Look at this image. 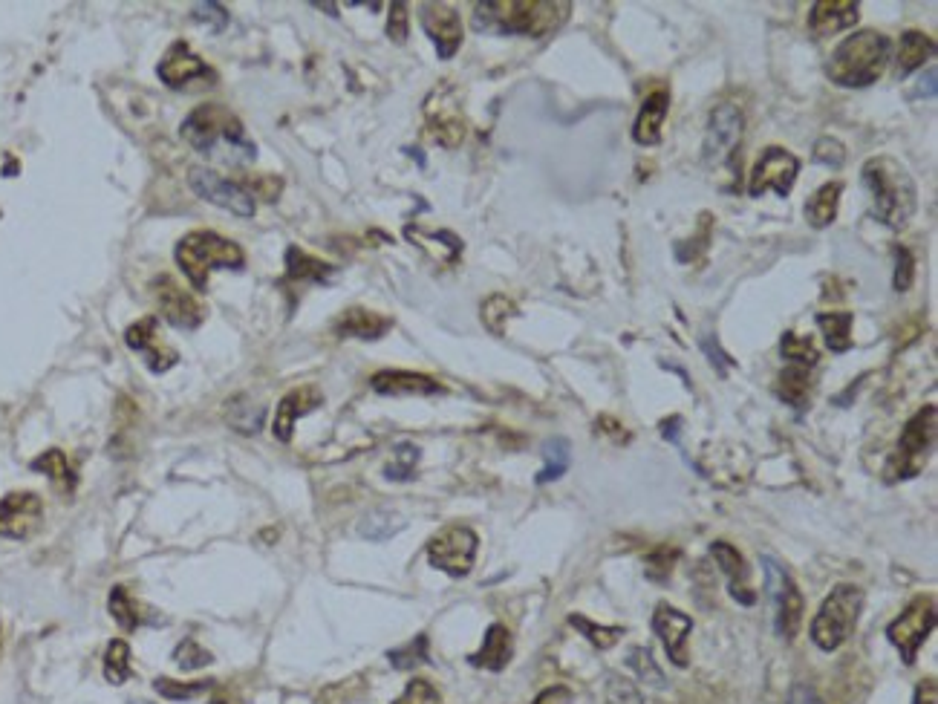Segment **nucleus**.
I'll return each mask as SVG.
<instances>
[{
  "label": "nucleus",
  "instance_id": "nucleus-19",
  "mask_svg": "<svg viewBox=\"0 0 938 704\" xmlns=\"http://www.w3.org/2000/svg\"><path fill=\"white\" fill-rule=\"evenodd\" d=\"M156 76L162 78L168 87H185L188 81H200V78H208V84H211V81H214V70L205 64L197 52L188 50L185 41H179V44H174L171 50L165 52V58L159 61Z\"/></svg>",
  "mask_w": 938,
  "mask_h": 704
},
{
  "label": "nucleus",
  "instance_id": "nucleus-23",
  "mask_svg": "<svg viewBox=\"0 0 938 704\" xmlns=\"http://www.w3.org/2000/svg\"><path fill=\"white\" fill-rule=\"evenodd\" d=\"M373 390L381 396H436L445 393V387L431 376L410 373V370H384L370 378Z\"/></svg>",
  "mask_w": 938,
  "mask_h": 704
},
{
  "label": "nucleus",
  "instance_id": "nucleus-8",
  "mask_svg": "<svg viewBox=\"0 0 938 704\" xmlns=\"http://www.w3.org/2000/svg\"><path fill=\"white\" fill-rule=\"evenodd\" d=\"M863 609V592L852 583H840L832 595L820 604L812 621V641L823 653H835L837 647L858 627Z\"/></svg>",
  "mask_w": 938,
  "mask_h": 704
},
{
  "label": "nucleus",
  "instance_id": "nucleus-17",
  "mask_svg": "<svg viewBox=\"0 0 938 704\" xmlns=\"http://www.w3.org/2000/svg\"><path fill=\"white\" fill-rule=\"evenodd\" d=\"M653 632L659 635L664 650L670 655V661L676 667H687L690 655H687V638L693 632V618L670 604H659L653 612Z\"/></svg>",
  "mask_w": 938,
  "mask_h": 704
},
{
  "label": "nucleus",
  "instance_id": "nucleus-59",
  "mask_svg": "<svg viewBox=\"0 0 938 704\" xmlns=\"http://www.w3.org/2000/svg\"><path fill=\"white\" fill-rule=\"evenodd\" d=\"M208 704H243V702H237L234 696H214Z\"/></svg>",
  "mask_w": 938,
  "mask_h": 704
},
{
  "label": "nucleus",
  "instance_id": "nucleus-6",
  "mask_svg": "<svg viewBox=\"0 0 938 704\" xmlns=\"http://www.w3.org/2000/svg\"><path fill=\"white\" fill-rule=\"evenodd\" d=\"M936 430L938 407L936 404H927L901 430V439H898L895 451L889 456L887 468H884V479L887 482H901V479L918 477L921 468L930 459L933 445H936Z\"/></svg>",
  "mask_w": 938,
  "mask_h": 704
},
{
  "label": "nucleus",
  "instance_id": "nucleus-5",
  "mask_svg": "<svg viewBox=\"0 0 938 704\" xmlns=\"http://www.w3.org/2000/svg\"><path fill=\"white\" fill-rule=\"evenodd\" d=\"M177 263L194 289L205 292L211 269H243L246 254L237 243L214 231H191L177 243Z\"/></svg>",
  "mask_w": 938,
  "mask_h": 704
},
{
  "label": "nucleus",
  "instance_id": "nucleus-29",
  "mask_svg": "<svg viewBox=\"0 0 938 704\" xmlns=\"http://www.w3.org/2000/svg\"><path fill=\"white\" fill-rule=\"evenodd\" d=\"M936 41L918 29H910L901 35V47H898V78L913 76L918 67H924L927 58H933Z\"/></svg>",
  "mask_w": 938,
  "mask_h": 704
},
{
  "label": "nucleus",
  "instance_id": "nucleus-54",
  "mask_svg": "<svg viewBox=\"0 0 938 704\" xmlns=\"http://www.w3.org/2000/svg\"><path fill=\"white\" fill-rule=\"evenodd\" d=\"M913 704H938V684L936 679H924L915 687Z\"/></svg>",
  "mask_w": 938,
  "mask_h": 704
},
{
  "label": "nucleus",
  "instance_id": "nucleus-52",
  "mask_svg": "<svg viewBox=\"0 0 938 704\" xmlns=\"http://www.w3.org/2000/svg\"><path fill=\"white\" fill-rule=\"evenodd\" d=\"M407 6L405 3H393L390 6V21H387V35L396 41V44H405L407 41Z\"/></svg>",
  "mask_w": 938,
  "mask_h": 704
},
{
  "label": "nucleus",
  "instance_id": "nucleus-11",
  "mask_svg": "<svg viewBox=\"0 0 938 704\" xmlns=\"http://www.w3.org/2000/svg\"><path fill=\"white\" fill-rule=\"evenodd\" d=\"M762 566H765V580H768V595L774 598V609H777V632L794 641L800 624H803V595L797 589L794 578L786 572V566H780L774 557H762Z\"/></svg>",
  "mask_w": 938,
  "mask_h": 704
},
{
  "label": "nucleus",
  "instance_id": "nucleus-13",
  "mask_svg": "<svg viewBox=\"0 0 938 704\" xmlns=\"http://www.w3.org/2000/svg\"><path fill=\"white\" fill-rule=\"evenodd\" d=\"M188 185H191V191L200 200L211 202L217 208H226V211L237 214V217H254V211H257L252 191H246L243 185H237L231 179H223V176L208 171V168H194L188 174Z\"/></svg>",
  "mask_w": 938,
  "mask_h": 704
},
{
  "label": "nucleus",
  "instance_id": "nucleus-15",
  "mask_svg": "<svg viewBox=\"0 0 938 704\" xmlns=\"http://www.w3.org/2000/svg\"><path fill=\"white\" fill-rule=\"evenodd\" d=\"M44 517V503L32 491H15L0 500V537L26 540L35 534Z\"/></svg>",
  "mask_w": 938,
  "mask_h": 704
},
{
  "label": "nucleus",
  "instance_id": "nucleus-27",
  "mask_svg": "<svg viewBox=\"0 0 938 704\" xmlns=\"http://www.w3.org/2000/svg\"><path fill=\"white\" fill-rule=\"evenodd\" d=\"M405 234L413 246L425 249L436 263L451 266V263H457L459 254H462V240L454 231H428V228L422 226H407Z\"/></svg>",
  "mask_w": 938,
  "mask_h": 704
},
{
  "label": "nucleus",
  "instance_id": "nucleus-41",
  "mask_svg": "<svg viewBox=\"0 0 938 704\" xmlns=\"http://www.w3.org/2000/svg\"><path fill=\"white\" fill-rule=\"evenodd\" d=\"M419 448L416 445H410V442H402V445H396L393 448V459L384 465V477L393 479V482H405V479L413 477V471H416V465H419Z\"/></svg>",
  "mask_w": 938,
  "mask_h": 704
},
{
  "label": "nucleus",
  "instance_id": "nucleus-50",
  "mask_svg": "<svg viewBox=\"0 0 938 704\" xmlns=\"http://www.w3.org/2000/svg\"><path fill=\"white\" fill-rule=\"evenodd\" d=\"M814 162H820V165H826V168H840L843 162H846V148L832 139V136H820L817 142H814Z\"/></svg>",
  "mask_w": 938,
  "mask_h": 704
},
{
  "label": "nucleus",
  "instance_id": "nucleus-60",
  "mask_svg": "<svg viewBox=\"0 0 938 704\" xmlns=\"http://www.w3.org/2000/svg\"><path fill=\"white\" fill-rule=\"evenodd\" d=\"M130 704H148V702H130Z\"/></svg>",
  "mask_w": 938,
  "mask_h": 704
},
{
  "label": "nucleus",
  "instance_id": "nucleus-30",
  "mask_svg": "<svg viewBox=\"0 0 938 704\" xmlns=\"http://www.w3.org/2000/svg\"><path fill=\"white\" fill-rule=\"evenodd\" d=\"M332 272L335 269H332L330 263L301 252L298 246L286 249V280H295V283H327Z\"/></svg>",
  "mask_w": 938,
  "mask_h": 704
},
{
  "label": "nucleus",
  "instance_id": "nucleus-9",
  "mask_svg": "<svg viewBox=\"0 0 938 704\" xmlns=\"http://www.w3.org/2000/svg\"><path fill=\"white\" fill-rule=\"evenodd\" d=\"M477 546H480L477 531L468 526H448L428 540V560L433 569L451 578H465L477 560Z\"/></svg>",
  "mask_w": 938,
  "mask_h": 704
},
{
  "label": "nucleus",
  "instance_id": "nucleus-24",
  "mask_svg": "<svg viewBox=\"0 0 938 704\" xmlns=\"http://www.w3.org/2000/svg\"><path fill=\"white\" fill-rule=\"evenodd\" d=\"M858 9H861L858 0H817L809 12V29L817 38L835 35L840 29L858 24V15H861Z\"/></svg>",
  "mask_w": 938,
  "mask_h": 704
},
{
  "label": "nucleus",
  "instance_id": "nucleus-16",
  "mask_svg": "<svg viewBox=\"0 0 938 704\" xmlns=\"http://www.w3.org/2000/svg\"><path fill=\"white\" fill-rule=\"evenodd\" d=\"M153 292H156V303H159V312L162 318L177 329H197L203 324V306L197 303V298L182 289L174 277L162 275L153 283Z\"/></svg>",
  "mask_w": 938,
  "mask_h": 704
},
{
  "label": "nucleus",
  "instance_id": "nucleus-56",
  "mask_svg": "<svg viewBox=\"0 0 938 704\" xmlns=\"http://www.w3.org/2000/svg\"><path fill=\"white\" fill-rule=\"evenodd\" d=\"M788 704H823V699L814 693V687H809V684H794V690L788 696Z\"/></svg>",
  "mask_w": 938,
  "mask_h": 704
},
{
  "label": "nucleus",
  "instance_id": "nucleus-44",
  "mask_svg": "<svg viewBox=\"0 0 938 704\" xmlns=\"http://www.w3.org/2000/svg\"><path fill=\"white\" fill-rule=\"evenodd\" d=\"M387 658H390V664H393L396 670H413L416 664L431 661V655H428V635H416V638H413L410 644H405V647L390 650Z\"/></svg>",
  "mask_w": 938,
  "mask_h": 704
},
{
  "label": "nucleus",
  "instance_id": "nucleus-2",
  "mask_svg": "<svg viewBox=\"0 0 938 704\" xmlns=\"http://www.w3.org/2000/svg\"><path fill=\"white\" fill-rule=\"evenodd\" d=\"M569 18V3L560 0H485L474 6V26L500 35L543 38Z\"/></svg>",
  "mask_w": 938,
  "mask_h": 704
},
{
  "label": "nucleus",
  "instance_id": "nucleus-25",
  "mask_svg": "<svg viewBox=\"0 0 938 704\" xmlns=\"http://www.w3.org/2000/svg\"><path fill=\"white\" fill-rule=\"evenodd\" d=\"M670 110V93L667 90H653L641 110H638V119L633 125V139L638 145L650 148V145H659L661 142V127H664V116Z\"/></svg>",
  "mask_w": 938,
  "mask_h": 704
},
{
  "label": "nucleus",
  "instance_id": "nucleus-20",
  "mask_svg": "<svg viewBox=\"0 0 938 704\" xmlns=\"http://www.w3.org/2000/svg\"><path fill=\"white\" fill-rule=\"evenodd\" d=\"M710 557L716 560V566H719L722 575L728 578V592H731V598L739 601L742 606L757 604V592L751 589V572H748L745 557L739 554V549H734V546L725 543V540H716V543H710Z\"/></svg>",
  "mask_w": 938,
  "mask_h": 704
},
{
  "label": "nucleus",
  "instance_id": "nucleus-4",
  "mask_svg": "<svg viewBox=\"0 0 938 704\" xmlns=\"http://www.w3.org/2000/svg\"><path fill=\"white\" fill-rule=\"evenodd\" d=\"M889 58H892V41L875 29H861L846 35L832 52L826 64V76L835 81L837 87H869L884 76Z\"/></svg>",
  "mask_w": 938,
  "mask_h": 704
},
{
  "label": "nucleus",
  "instance_id": "nucleus-12",
  "mask_svg": "<svg viewBox=\"0 0 938 704\" xmlns=\"http://www.w3.org/2000/svg\"><path fill=\"white\" fill-rule=\"evenodd\" d=\"M425 119H428V136L442 148H457L465 139V116L462 104L457 99V90L451 84H442L425 101Z\"/></svg>",
  "mask_w": 938,
  "mask_h": 704
},
{
  "label": "nucleus",
  "instance_id": "nucleus-40",
  "mask_svg": "<svg viewBox=\"0 0 938 704\" xmlns=\"http://www.w3.org/2000/svg\"><path fill=\"white\" fill-rule=\"evenodd\" d=\"M780 350H783V358H788L794 367H806V370H812L814 364H817V358H820V352H817V347L812 344V338L794 335V332H786V335H783Z\"/></svg>",
  "mask_w": 938,
  "mask_h": 704
},
{
  "label": "nucleus",
  "instance_id": "nucleus-7",
  "mask_svg": "<svg viewBox=\"0 0 938 704\" xmlns=\"http://www.w3.org/2000/svg\"><path fill=\"white\" fill-rule=\"evenodd\" d=\"M745 116L736 104L713 107L705 136V165L716 176H725L722 188H734L739 179V142H742Z\"/></svg>",
  "mask_w": 938,
  "mask_h": 704
},
{
  "label": "nucleus",
  "instance_id": "nucleus-45",
  "mask_svg": "<svg viewBox=\"0 0 938 704\" xmlns=\"http://www.w3.org/2000/svg\"><path fill=\"white\" fill-rule=\"evenodd\" d=\"M153 687H156V693H159V696H165L168 702H188V699L200 696V693H205V690H211V687H214V681H191V684H185V681L156 679L153 681Z\"/></svg>",
  "mask_w": 938,
  "mask_h": 704
},
{
  "label": "nucleus",
  "instance_id": "nucleus-61",
  "mask_svg": "<svg viewBox=\"0 0 938 704\" xmlns=\"http://www.w3.org/2000/svg\"><path fill=\"white\" fill-rule=\"evenodd\" d=\"M0 644H3V638H0Z\"/></svg>",
  "mask_w": 938,
  "mask_h": 704
},
{
  "label": "nucleus",
  "instance_id": "nucleus-32",
  "mask_svg": "<svg viewBox=\"0 0 938 704\" xmlns=\"http://www.w3.org/2000/svg\"><path fill=\"white\" fill-rule=\"evenodd\" d=\"M777 396L794 410H806L809 396H812V373L806 367H786L777 378Z\"/></svg>",
  "mask_w": 938,
  "mask_h": 704
},
{
  "label": "nucleus",
  "instance_id": "nucleus-36",
  "mask_svg": "<svg viewBox=\"0 0 938 704\" xmlns=\"http://www.w3.org/2000/svg\"><path fill=\"white\" fill-rule=\"evenodd\" d=\"M402 528H405V520H402L399 514H393V511H373V514H367V517L358 523V534L367 537V540H373V543H381V540L396 537Z\"/></svg>",
  "mask_w": 938,
  "mask_h": 704
},
{
  "label": "nucleus",
  "instance_id": "nucleus-21",
  "mask_svg": "<svg viewBox=\"0 0 938 704\" xmlns=\"http://www.w3.org/2000/svg\"><path fill=\"white\" fill-rule=\"evenodd\" d=\"M125 344L130 350L145 355V361H148V367H151L153 373L171 370L179 358L171 347L162 344V338H159V332H156V318H142V321H136L133 327H127Z\"/></svg>",
  "mask_w": 938,
  "mask_h": 704
},
{
  "label": "nucleus",
  "instance_id": "nucleus-31",
  "mask_svg": "<svg viewBox=\"0 0 938 704\" xmlns=\"http://www.w3.org/2000/svg\"><path fill=\"white\" fill-rule=\"evenodd\" d=\"M107 606H110V615L116 618V624L125 629V632H133V629L145 627V624H151L153 621L151 612L139 604L136 598H130V592H127L125 586H113Z\"/></svg>",
  "mask_w": 938,
  "mask_h": 704
},
{
  "label": "nucleus",
  "instance_id": "nucleus-49",
  "mask_svg": "<svg viewBox=\"0 0 938 704\" xmlns=\"http://www.w3.org/2000/svg\"><path fill=\"white\" fill-rule=\"evenodd\" d=\"M607 704H644V696H641V690H638L630 679L609 676Z\"/></svg>",
  "mask_w": 938,
  "mask_h": 704
},
{
  "label": "nucleus",
  "instance_id": "nucleus-55",
  "mask_svg": "<svg viewBox=\"0 0 938 704\" xmlns=\"http://www.w3.org/2000/svg\"><path fill=\"white\" fill-rule=\"evenodd\" d=\"M702 350L708 352L710 361H713V364L719 367V373H722V376H725V370H728V367L734 364V361H731V358H728L725 352L719 350V344H713V338H702Z\"/></svg>",
  "mask_w": 938,
  "mask_h": 704
},
{
  "label": "nucleus",
  "instance_id": "nucleus-42",
  "mask_svg": "<svg viewBox=\"0 0 938 704\" xmlns=\"http://www.w3.org/2000/svg\"><path fill=\"white\" fill-rule=\"evenodd\" d=\"M104 676L110 684H125L127 676H130V647L122 638L110 641V647L104 653Z\"/></svg>",
  "mask_w": 938,
  "mask_h": 704
},
{
  "label": "nucleus",
  "instance_id": "nucleus-46",
  "mask_svg": "<svg viewBox=\"0 0 938 704\" xmlns=\"http://www.w3.org/2000/svg\"><path fill=\"white\" fill-rule=\"evenodd\" d=\"M676 560H679V552H676V549L659 546L656 552H650L644 557V575H647V580H653V583H664V580H670V575H673Z\"/></svg>",
  "mask_w": 938,
  "mask_h": 704
},
{
  "label": "nucleus",
  "instance_id": "nucleus-34",
  "mask_svg": "<svg viewBox=\"0 0 938 704\" xmlns=\"http://www.w3.org/2000/svg\"><path fill=\"white\" fill-rule=\"evenodd\" d=\"M852 324H855V315L852 312H820L817 315V327L823 329L826 335V344L832 352H846L852 350Z\"/></svg>",
  "mask_w": 938,
  "mask_h": 704
},
{
  "label": "nucleus",
  "instance_id": "nucleus-38",
  "mask_svg": "<svg viewBox=\"0 0 938 704\" xmlns=\"http://www.w3.org/2000/svg\"><path fill=\"white\" fill-rule=\"evenodd\" d=\"M32 471H41V474H47L52 482H58V485H64L67 491L76 485V477H73V471H70V465H67V456L61 451H44L38 459H32Z\"/></svg>",
  "mask_w": 938,
  "mask_h": 704
},
{
  "label": "nucleus",
  "instance_id": "nucleus-14",
  "mask_svg": "<svg viewBox=\"0 0 938 704\" xmlns=\"http://www.w3.org/2000/svg\"><path fill=\"white\" fill-rule=\"evenodd\" d=\"M797 174H800V159L794 153H788L786 148L774 145L760 156V162L751 174V182H748V194L762 197L765 191H774L780 197H788L794 182H797Z\"/></svg>",
  "mask_w": 938,
  "mask_h": 704
},
{
  "label": "nucleus",
  "instance_id": "nucleus-35",
  "mask_svg": "<svg viewBox=\"0 0 938 704\" xmlns=\"http://www.w3.org/2000/svg\"><path fill=\"white\" fill-rule=\"evenodd\" d=\"M543 459H546V465H543V471L537 474V485H546V482H555L566 474V468H569V462H572V448H569V442L563 439V436H555V439H546V445H543Z\"/></svg>",
  "mask_w": 938,
  "mask_h": 704
},
{
  "label": "nucleus",
  "instance_id": "nucleus-1",
  "mask_svg": "<svg viewBox=\"0 0 938 704\" xmlns=\"http://www.w3.org/2000/svg\"><path fill=\"white\" fill-rule=\"evenodd\" d=\"M182 139L205 156H214L226 165H249L257 148L249 139L240 119L223 104H203L182 122Z\"/></svg>",
  "mask_w": 938,
  "mask_h": 704
},
{
  "label": "nucleus",
  "instance_id": "nucleus-28",
  "mask_svg": "<svg viewBox=\"0 0 938 704\" xmlns=\"http://www.w3.org/2000/svg\"><path fill=\"white\" fill-rule=\"evenodd\" d=\"M514 653V641H511V632L503 624H491L485 632V641L477 653L471 655V664L482 667V670H491V673H500L506 670V664L511 661Z\"/></svg>",
  "mask_w": 938,
  "mask_h": 704
},
{
  "label": "nucleus",
  "instance_id": "nucleus-33",
  "mask_svg": "<svg viewBox=\"0 0 938 704\" xmlns=\"http://www.w3.org/2000/svg\"><path fill=\"white\" fill-rule=\"evenodd\" d=\"M840 194H843V185H840V182H826L823 188L814 191L812 200L806 202V220H809V226L826 228L835 223Z\"/></svg>",
  "mask_w": 938,
  "mask_h": 704
},
{
  "label": "nucleus",
  "instance_id": "nucleus-37",
  "mask_svg": "<svg viewBox=\"0 0 938 704\" xmlns=\"http://www.w3.org/2000/svg\"><path fill=\"white\" fill-rule=\"evenodd\" d=\"M569 624L584 635L586 641L598 650H612L621 638H624V627H601L595 621H589L586 615H569Z\"/></svg>",
  "mask_w": 938,
  "mask_h": 704
},
{
  "label": "nucleus",
  "instance_id": "nucleus-47",
  "mask_svg": "<svg viewBox=\"0 0 938 704\" xmlns=\"http://www.w3.org/2000/svg\"><path fill=\"white\" fill-rule=\"evenodd\" d=\"M174 658H177V664L182 670H200V667H208V664L214 661L211 653L203 650L194 638H185L177 650H174Z\"/></svg>",
  "mask_w": 938,
  "mask_h": 704
},
{
  "label": "nucleus",
  "instance_id": "nucleus-43",
  "mask_svg": "<svg viewBox=\"0 0 938 704\" xmlns=\"http://www.w3.org/2000/svg\"><path fill=\"white\" fill-rule=\"evenodd\" d=\"M627 667L633 670L641 681H647L650 687H664V673L656 664V658L650 653V647H633L627 655Z\"/></svg>",
  "mask_w": 938,
  "mask_h": 704
},
{
  "label": "nucleus",
  "instance_id": "nucleus-22",
  "mask_svg": "<svg viewBox=\"0 0 938 704\" xmlns=\"http://www.w3.org/2000/svg\"><path fill=\"white\" fill-rule=\"evenodd\" d=\"M324 402L321 399V390L318 387H295L292 393H286L278 404V413H275V425H272V433H275V439L280 442H289L292 439V433H295V425H298V419L306 416V413H312L318 404Z\"/></svg>",
  "mask_w": 938,
  "mask_h": 704
},
{
  "label": "nucleus",
  "instance_id": "nucleus-18",
  "mask_svg": "<svg viewBox=\"0 0 938 704\" xmlns=\"http://www.w3.org/2000/svg\"><path fill=\"white\" fill-rule=\"evenodd\" d=\"M419 18H422V26L433 41V47L439 52V58H445V61L454 58V52L462 44V21H459L457 9L442 6V3H425Z\"/></svg>",
  "mask_w": 938,
  "mask_h": 704
},
{
  "label": "nucleus",
  "instance_id": "nucleus-10",
  "mask_svg": "<svg viewBox=\"0 0 938 704\" xmlns=\"http://www.w3.org/2000/svg\"><path fill=\"white\" fill-rule=\"evenodd\" d=\"M933 627H936V598L933 595L915 598L913 604L907 606L887 627V638L901 650V658H904L907 667L915 664L918 650L930 638Z\"/></svg>",
  "mask_w": 938,
  "mask_h": 704
},
{
  "label": "nucleus",
  "instance_id": "nucleus-51",
  "mask_svg": "<svg viewBox=\"0 0 938 704\" xmlns=\"http://www.w3.org/2000/svg\"><path fill=\"white\" fill-rule=\"evenodd\" d=\"M915 277V260L910 249L898 246L895 249V292H907L913 286Z\"/></svg>",
  "mask_w": 938,
  "mask_h": 704
},
{
  "label": "nucleus",
  "instance_id": "nucleus-57",
  "mask_svg": "<svg viewBox=\"0 0 938 704\" xmlns=\"http://www.w3.org/2000/svg\"><path fill=\"white\" fill-rule=\"evenodd\" d=\"M572 702V693L566 690V687H549V690H543L534 704H569Z\"/></svg>",
  "mask_w": 938,
  "mask_h": 704
},
{
  "label": "nucleus",
  "instance_id": "nucleus-3",
  "mask_svg": "<svg viewBox=\"0 0 938 704\" xmlns=\"http://www.w3.org/2000/svg\"><path fill=\"white\" fill-rule=\"evenodd\" d=\"M872 194V211L887 228H904L918 205V191L910 171L892 156H872L861 171Z\"/></svg>",
  "mask_w": 938,
  "mask_h": 704
},
{
  "label": "nucleus",
  "instance_id": "nucleus-39",
  "mask_svg": "<svg viewBox=\"0 0 938 704\" xmlns=\"http://www.w3.org/2000/svg\"><path fill=\"white\" fill-rule=\"evenodd\" d=\"M517 315V303L506 298V295H491L488 301L482 303V324L488 332L494 335H503L506 332V321Z\"/></svg>",
  "mask_w": 938,
  "mask_h": 704
},
{
  "label": "nucleus",
  "instance_id": "nucleus-26",
  "mask_svg": "<svg viewBox=\"0 0 938 704\" xmlns=\"http://www.w3.org/2000/svg\"><path fill=\"white\" fill-rule=\"evenodd\" d=\"M390 327H393L390 318H384V315L373 312V309H361V306H353V309L341 312V318L332 324L335 335H341V338H364V341H376Z\"/></svg>",
  "mask_w": 938,
  "mask_h": 704
},
{
  "label": "nucleus",
  "instance_id": "nucleus-58",
  "mask_svg": "<svg viewBox=\"0 0 938 704\" xmlns=\"http://www.w3.org/2000/svg\"><path fill=\"white\" fill-rule=\"evenodd\" d=\"M915 96H927V99H933V96H936V67H930V70H927V84L921 81V84H918V90H915Z\"/></svg>",
  "mask_w": 938,
  "mask_h": 704
},
{
  "label": "nucleus",
  "instance_id": "nucleus-53",
  "mask_svg": "<svg viewBox=\"0 0 938 704\" xmlns=\"http://www.w3.org/2000/svg\"><path fill=\"white\" fill-rule=\"evenodd\" d=\"M194 18L205 24V21H211V29L214 32H220L223 26L229 24V15H226V9L220 6V3H200L197 9H194Z\"/></svg>",
  "mask_w": 938,
  "mask_h": 704
},
{
  "label": "nucleus",
  "instance_id": "nucleus-48",
  "mask_svg": "<svg viewBox=\"0 0 938 704\" xmlns=\"http://www.w3.org/2000/svg\"><path fill=\"white\" fill-rule=\"evenodd\" d=\"M393 704H445L439 690L428 679H413L405 687V693Z\"/></svg>",
  "mask_w": 938,
  "mask_h": 704
}]
</instances>
